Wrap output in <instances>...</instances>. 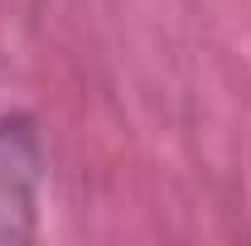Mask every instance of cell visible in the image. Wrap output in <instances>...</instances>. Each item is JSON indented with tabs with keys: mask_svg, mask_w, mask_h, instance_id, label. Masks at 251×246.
Listing matches in <instances>:
<instances>
[{
	"mask_svg": "<svg viewBox=\"0 0 251 246\" xmlns=\"http://www.w3.org/2000/svg\"><path fill=\"white\" fill-rule=\"evenodd\" d=\"M44 179H49V150L39 121L25 111L0 116V242H29L39 232Z\"/></svg>",
	"mask_w": 251,
	"mask_h": 246,
	"instance_id": "cell-1",
	"label": "cell"
}]
</instances>
